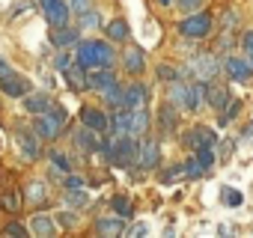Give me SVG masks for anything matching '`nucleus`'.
<instances>
[{
  "mask_svg": "<svg viewBox=\"0 0 253 238\" xmlns=\"http://www.w3.org/2000/svg\"><path fill=\"white\" fill-rule=\"evenodd\" d=\"M95 232L98 235H104V238H116V235H122L125 232V217H98L95 220Z\"/></svg>",
  "mask_w": 253,
  "mask_h": 238,
  "instance_id": "7",
  "label": "nucleus"
},
{
  "mask_svg": "<svg viewBox=\"0 0 253 238\" xmlns=\"http://www.w3.org/2000/svg\"><path fill=\"white\" fill-rule=\"evenodd\" d=\"M45 3H51V0H42V6H45Z\"/></svg>",
  "mask_w": 253,
  "mask_h": 238,
  "instance_id": "53",
  "label": "nucleus"
},
{
  "mask_svg": "<svg viewBox=\"0 0 253 238\" xmlns=\"http://www.w3.org/2000/svg\"><path fill=\"white\" fill-rule=\"evenodd\" d=\"M3 232H6V235H15V238H24V235H27V229H24L21 223H9Z\"/></svg>",
  "mask_w": 253,
  "mask_h": 238,
  "instance_id": "44",
  "label": "nucleus"
},
{
  "mask_svg": "<svg viewBox=\"0 0 253 238\" xmlns=\"http://www.w3.org/2000/svg\"><path fill=\"white\" fill-rule=\"evenodd\" d=\"M220 199H223V205H241V191H235V188H223L220 191Z\"/></svg>",
  "mask_w": 253,
  "mask_h": 238,
  "instance_id": "33",
  "label": "nucleus"
},
{
  "mask_svg": "<svg viewBox=\"0 0 253 238\" xmlns=\"http://www.w3.org/2000/svg\"><path fill=\"white\" fill-rule=\"evenodd\" d=\"M81 122H84V128H92V131H107L110 128V119L101 113V110H95V107H84L81 110Z\"/></svg>",
  "mask_w": 253,
  "mask_h": 238,
  "instance_id": "5",
  "label": "nucleus"
},
{
  "mask_svg": "<svg viewBox=\"0 0 253 238\" xmlns=\"http://www.w3.org/2000/svg\"><path fill=\"white\" fill-rule=\"evenodd\" d=\"M57 66H60V69H66V66H69V57H66V54H60V57H57Z\"/></svg>",
  "mask_w": 253,
  "mask_h": 238,
  "instance_id": "49",
  "label": "nucleus"
},
{
  "mask_svg": "<svg viewBox=\"0 0 253 238\" xmlns=\"http://www.w3.org/2000/svg\"><path fill=\"white\" fill-rule=\"evenodd\" d=\"M173 122H176V113H173V104H164V107H161V125H164V128L170 131V128H173Z\"/></svg>",
  "mask_w": 253,
  "mask_h": 238,
  "instance_id": "36",
  "label": "nucleus"
},
{
  "mask_svg": "<svg viewBox=\"0 0 253 238\" xmlns=\"http://www.w3.org/2000/svg\"><path fill=\"white\" fill-rule=\"evenodd\" d=\"M241 45H244V51H247V54H253V33H244Z\"/></svg>",
  "mask_w": 253,
  "mask_h": 238,
  "instance_id": "47",
  "label": "nucleus"
},
{
  "mask_svg": "<svg viewBox=\"0 0 253 238\" xmlns=\"http://www.w3.org/2000/svg\"><path fill=\"white\" fill-rule=\"evenodd\" d=\"M66 202H69V205H75V208L86 205V194H84V188H69V194H66Z\"/></svg>",
  "mask_w": 253,
  "mask_h": 238,
  "instance_id": "32",
  "label": "nucleus"
},
{
  "mask_svg": "<svg viewBox=\"0 0 253 238\" xmlns=\"http://www.w3.org/2000/svg\"><path fill=\"white\" fill-rule=\"evenodd\" d=\"M122 63H125V69H128L131 75H140L143 72V51L140 48H128V51H125V57H122Z\"/></svg>",
  "mask_w": 253,
  "mask_h": 238,
  "instance_id": "18",
  "label": "nucleus"
},
{
  "mask_svg": "<svg viewBox=\"0 0 253 238\" xmlns=\"http://www.w3.org/2000/svg\"><path fill=\"white\" fill-rule=\"evenodd\" d=\"M51 107V98H45V95H27L24 98V110L27 113H45Z\"/></svg>",
  "mask_w": 253,
  "mask_h": 238,
  "instance_id": "26",
  "label": "nucleus"
},
{
  "mask_svg": "<svg viewBox=\"0 0 253 238\" xmlns=\"http://www.w3.org/2000/svg\"><path fill=\"white\" fill-rule=\"evenodd\" d=\"M15 143H18V149H21V155H24V158H30V161H36V158H39V140H36L30 131L18 128V131H15Z\"/></svg>",
  "mask_w": 253,
  "mask_h": 238,
  "instance_id": "8",
  "label": "nucleus"
},
{
  "mask_svg": "<svg viewBox=\"0 0 253 238\" xmlns=\"http://www.w3.org/2000/svg\"><path fill=\"white\" fill-rule=\"evenodd\" d=\"M0 86H3L6 95H15V98H18V95H27V83H24L18 75H12V72L0 78Z\"/></svg>",
  "mask_w": 253,
  "mask_h": 238,
  "instance_id": "14",
  "label": "nucleus"
},
{
  "mask_svg": "<svg viewBox=\"0 0 253 238\" xmlns=\"http://www.w3.org/2000/svg\"><path fill=\"white\" fill-rule=\"evenodd\" d=\"M63 122H66V110H63V107H57V104H51V107L45 110V116H39V119H36V134H39V137L54 140V137L63 131Z\"/></svg>",
  "mask_w": 253,
  "mask_h": 238,
  "instance_id": "1",
  "label": "nucleus"
},
{
  "mask_svg": "<svg viewBox=\"0 0 253 238\" xmlns=\"http://www.w3.org/2000/svg\"><path fill=\"white\" fill-rule=\"evenodd\" d=\"M250 57H253V54H250Z\"/></svg>",
  "mask_w": 253,
  "mask_h": 238,
  "instance_id": "54",
  "label": "nucleus"
},
{
  "mask_svg": "<svg viewBox=\"0 0 253 238\" xmlns=\"http://www.w3.org/2000/svg\"><path fill=\"white\" fill-rule=\"evenodd\" d=\"M235 113H238V101H229V104L223 107V116H220V125H226V122H229V119H232Z\"/></svg>",
  "mask_w": 253,
  "mask_h": 238,
  "instance_id": "40",
  "label": "nucleus"
},
{
  "mask_svg": "<svg viewBox=\"0 0 253 238\" xmlns=\"http://www.w3.org/2000/svg\"><path fill=\"white\" fill-rule=\"evenodd\" d=\"M75 60H78V66H84V69H95V51H92V42H78Z\"/></svg>",
  "mask_w": 253,
  "mask_h": 238,
  "instance_id": "19",
  "label": "nucleus"
},
{
  "mask_svg": "<svg viewBox=\"0 0 253 238\" xmlns=\"http://www.w3.org/2000/svg\"><path fill=\"white\" fill-rule=\"evenodd\" d=\"M63 182H66V188H84V182H81L78 176H66Z\"/></svg>",
  "mask_w": 253,
  "mask_h": 238,
  "instance_id": "46",
  "label": "nucleus"
},
{
  "mask_svg": "<svg viewBox=\"0 0 253 238\" xmlns=\"http://www.w3.org/2000/svg\"><path fill=\"white\" fill-rule=\"evenodd\" d=\"M197 161H200L203 167H211V164H214V155H211V146H203V149H197Z\"/></svg>",
  "mask_w": 253,
  "mask_h": 238,
  "instance_id": "38",
  "label": "nucleus"
},
{
  "mask_svg": "<svg viewBox=\"0 0 253 238\" xmlns=\"http://www.w3.org/2000/svg\"><path fill=\"white\" fill-rule=\"evenodd\" d=\"M188 72L197 78V80H211L214 75H217V57L214 54H197V57H191L188 60Z\"/></svg>",
  "mask_w": 253,
  "mask_h": 238,
  "instance_id": "3",
  "label": "nucleus"
},
{
  "mask_svg": "<svg viewBox=\"0 0 253 238\" xmlns=\"http://www.w3.org/2000/svg\"><path fill=\"white\" fill-rule=\"evenodd\" d=\"M110 83H116V75L110 72V69H95L92 75H86V86H92V89H104V86H110Z\"/></svg>",
  "mask_w": 253,
  "mask_h": 238,
  "instance_id": "13",
  "label": "nucleus"
},
{
  "mask_svg": "<svg viewBox=\"0 0 253 238\" xmlns=\"http://www.w3.org/2000/svg\"><path fill=\"white\" fill-rule=\"evenodd\" d=\"M107 36H110V39H116V42H119V39H125V36H128V24H125L122 18L110 21V27H107Z\"/></svg>",
  "mask_w": 253,
  "mask_h": 238,
  "instance_id": "30",
  "label": "nucleus"
},
{
  "mask_svg": "<svg viewBox=\"0 0 253 238\" xmlns=\"http://www.w3.org/2000/svg\"><path fill=\"white\" fill-rule=\"evenodd\" d=\"M203 104H206V83H203V80H194V83L188 86L185 107H188V110H200Z\"/></svg>",
  "mask_w": 253,
  "mask_h": 238,
  "instance_id": "12",
  "label": "nucleus"
},
{
  "mask_svg": "<svg viewBox=\"0 0 253 238\" xmlns=\"http://www.w3.org/2000/svg\"><path fill=\"white\" fill-rule=\"evenodd\" d=\"M146 232H149V229H146V226H134V229H131V232H128V235H146Z\"/></svg>",
  "mask_w": 253,
  "mask_h": 238,
  "instance_id": "50",
  "label": "nucleus"
},
{
  "mask_svg": "<svg viewBox=\"0 0 253 238\" xmlns=\"http://www.w3.org/2000/svg\"><path fill=\"white\" fill-rule=\"evenodd\" d=\"M203 173H206V167H203L197 158H191V161L185 164V176H188V179H200Z\"/></svg>",
  "mask_w": 253,
  "mask_h": 238,
  "instance_id": "34",
  "label": "nucleus"
},
{
  "mask_svg": "<svg viewBox=\"0 0 253 238\" xmlns=\"http://www.w3.org/2000/svg\"><path fill=\"white\" fill-rule=\"evenodd\" d=\"M206 101H209L214 110H223V107L229 104V92H226L223 86H211V89H206Z\"/></svg>",
  "mask_w": 253,
  "mask_h": 238,
  "instance_id": "23",
  "label": "nucleus"
},
{
  "mask_svg": "<svg viewBox=\"0 0 253 238\" xmlns=\"http://www.w3.org/2000/svg\"><path fill=\"white\" fill-rule=\"evenodd\" d=\"M57 223H60L63 229H72V226L78 223V214H75V211H60V214H57Z\"/></svg>",
  "mask_w": 253,
  "mask_h": 238,
  "instance_id": "37",
  "label": "nucleus"
},
{
  "mask_svg": "<svg viewBox=\"0 0 253 238\" xmlns=\"http://www.w3.org/2000/svg\"><path fill=\"white\" fill-rule=\"evenodd\" d=\"M185 143L197 152V149H203V146H217V134H214L211 128H206V125H197L194 131H188Z\"/></svg>",
  "mask_w": 253,
  "mask_h": 238,
  "instance_id": "4",
  "label": "nucleus"
},
{
  "mask_svg": "<svg viewBox=\"0 0 253 238\" xmlns=\"http://www.w3.org/2000/svg\"><path fill=\"white\" fill-rule=\"evenodd\" d=\"M24 194H27V205H42V202L48 199V188H45V182H30Z\"/></svg>",
  "mask_w": 253,
  "mask_h": 238,
  "instance_id": "21",
  "label": "nucleus"
},
{
  "mask_svg": "<svg viewBox=\"0 0 253 238\" xmlns=\"http://www.w3.org/2000/svg\"><path fill=\"white\" fill-rule=\"evenodd\" d=\"M75 42H78V30H72L66 24H60L51 33V45H57V48H66V45H75Z\"/></svg>",
  "mask_w": 253,
  "mask_h": 238,
  "instance_id": "16",
  "label": "nucleus"
},
{
  "mask_svg": "<svg viewBox=\"0 0 253 238\" xmlns=\"http://www.w3.org/2000/svg\"><path fill=\"white\" fill-rule=\"evenodd\" d=\"M158 78L161 80H179V75H176L173 66H158Z\"/></svg>",
  "mask_w": 253,
  "mask_h": 238,
  "instance_id": "42",
  "label": "nucleus"
},
{
  "mask_svg": "<svg viewBox=\"0 0 253 238\" xmlns=\"http://www.w3.org/2000/svg\"><path fill=\"white\" fill-rule=\"evenodd\" d=\"M78 146L84 149V152H92V149H98L101 143H98V131H92V128H86V131H78Z\"/></svg>",
  "mask_w": 253,
  "mask_h": 238,
  "instance_id": "25",
  "label": "nucleus"
},
{
  "mask_svg": "<svg viewBox=\"0 0 253 238\" xmlns=\"http://www.w3.org/2000/svg\"><path fill=\"white\" fill-rule=\"evenodd\" d=\"M158 3H161V6H173V3H176V0H158Z\"/></svg>",
  "mask_w": 253,
  "mask_h": 238,
  "instance_id": "52",
  "label": "nucleus"
},
{
  "mask_svg": "<svg viewBox=\"0 0 253 238\" xmlns=\"http://www.w3.org/2000/svg\"><path fill=\"white\" fill-rule=\"evenodd\" d=\"M92 51H95V69H110V63H113V51H110V45H104V42H92Z\"/></svg>",
  "mask_w": 253,
  "mask_h": 238,
  "instance_id": "22",
  "label": "nucleus"
},
{
  "mask_svg": "<svg viewBox=\"0 0 253 238\" xmlns=\"http://www.w3.org/2000/svg\"><path fill=\"white\" fill-rule=\"evenodd\" d=\"M223 72H226L232 80H247L250 72H253V66H250L247 60H241V57H229V60L223 63Z\"/></svg>",
  "mask_w": 253,
  "mask_h": 238,
  "instance_id": "9",
  "label": "nucleus"
},
{
  "mask_svg": "<svg viewBox=\"0 0 253 238\" xmlns=\"http://www.w3.org/2000/svg\"><path fill=\"white\" fill-rule=\"evenodd\" d=\"M146 101H149V86H143V83H131L128 89H125V95H122V104L128 110H137Z\"/></svg>",
  "mask_w": 253,
  "mask_h": 238,
  "instance_id": "6",
  "label": "nucleus"
},
{
  "mask_svg": "<svg viewBox=\"0 0 253 238\" xmlns=\"http://www.w3.org/2000/svg\"><path fill=\"white\" fill-rule=\"evenodd\" d=\"M220 146H223V149H220V155H223V158H226V155H229V152H232V140H223V143H220Z\"/></svg>",
  "mask_w": 253,
  "mask_h": 238,
  "instance_id": "48",
  "label": "nucleus"
},
{
  "mask_svg": "<svg viewBox=\"0 0 253 238\" xmlns=\"http://www.w3.org/2000/svg\"><path fill=\"white\" fill-rule=\"evenodd\" d=\"M51 164H54V167H57L60 173H66V170H69V161H66V158H63L60 152H51Z\"/></svg>",
  "mask_w": 253,
  "mask_h": 238,
  "instance_id": "43",
  "label": "nucleus"
},
{
  "mask_svg": "<svg viewBox=\"0 0 253 238\" xmlns=\"http://www.w3.org/2000/svg\"><path fill=\"white\" fill-rule=\"evenodd\" d=\"M176 3H179L185 12H194V9H200V3H203V0H176Z\"/></svg>",
  "mask_w": 253,
  "mask_h": 238,
  "instance_id": "45",
  "label": "nucleus"
},
{
  "mask_svg": "<svg viewBox=\"0 0 253 238\" xmlns=\"http://www.w3.org/2000/svg\"><path fill=\"white\" fill-rule=\"evenodd\" d=\"M182 176H185V167H173L170 173H164V176H161V182H164V185H170V182H179Z\"/></svg>",
  "mask_w": 253,
  "mask_h": 238,
  "instance_id": "39",
  "label": "nucleus"
},
{
  "mask_svg": "<svg viewBox=\"0 0 253 238\" xmlns=\"http://www.w3.org/2000/svg\"><path fill=\"white\" fill-rule=\"evenodd\" d=\"M101 24V15L95 12V9H86L84 15H81V27H98Z\"/></svg>",
  "mask_w": 253,
  "mask_h": 238,
  "instance_id": "35",
  "label": "nucleus"
},
{
  "mask_svg": "<svg viewBox=\"0 0 253 238\" xmlns=\"http://www.w3.org/2000/svg\"><path fill=\"white\" fill-rule=\"evenodd\" d=\"M134 158H137V164H140L143 170H152V167H158V158H161V155H158V146L146 140V143L137 146V155H134Z\"/></svg>",
  "mask_w": 253,
  "mask_h": 238,
  "instance_id": "10",
  "label": "nucleus"
},
{
  "mask_svg": "<svg viewBox=\"0 0 253 238\" xmlns=\"http://www.w3.org/2000/svg\"><path fill=\"white\" fill-rule=\"evenodd\" d=\"M179 30H182L185 39H203V36H209V30H211V15H209V12H191V15L179 24Z\"/></svg>",
  "mask_w": 253,
  "mask_h": 238,
  "instance_id": "2",
  "label": "nucleus"
},
{
  "mask_svg": "<svg viewBox=\"0 0 253 238\" xmlns=\"http://www.w3.org/2000/svg\"><path fill=\"white\" fill-rule=\"evenodd\" d=\"M9 72H12V69H9V66H6L3 60H0V78H3V75H9Z\"/></svg>",
  "mask_w": 253,
  "mask_h": 238,
  "instance_id": "51",
  "label": "nucleus"
},
{
  "mask_svg": "<svg viewBox=\"0 0 253 238\" xmlns=\"http://www.w3.org/2000/svg\"><path fill=\"white\" fill-rule=\"evenodd\" d=\"M146 128H149V113H146L143 107L131 110V122H128V134H131V137H140V134H143Z\"/></svg>",
  "mask_w": 253,
  "mask_h": 238,
  "instance_id": "15",
  "label": "nucleus"
},
{
  "mask_svg": "<svg viewBox=\"0 0 253 238\" xmlns=\"http://www.w3.org/2000/svg\"><path fill=\"white\" fill-rule=\"evenodd\" d=\"M33 232L42 235V238H51V235L57 232V220H54L51 214H36V217H33Z\"/></svg>",
  "mask_w": 253,
  "mask_h": 238,
  "instance_id": "17",
  "label": "nucleus"
},
{
  "mask_svg": "<svg viewBox=\"0 0 253 238\" xmlns=\"http://www.w3.org/2000/svg\"><path fill=\"white\" fill-rule=\"evenodd\" d=\"M128 122H131V110L125 107V110H119V113L110 119V128H113V134H116V137L128 134Z\"/></svg>",
  "mask_w": 253,
  "mask_h": 238,
  "instance_id": "24",
  "label": "nucleus"
},
{
  "mask_svg": "<svg viewBox=\"0 0 253 238\" xmlns=\"http://www.w3.org/2000/svg\"><path fill=\"white\" fill-rule=\"evenodd\" d=\"M101 95H104V101H107L110 107H122V95H125V89H122L119 83H110V86L101 89Z\"/></svg>",
  "mask_w": 253,
  "mask_h": 238,
  "instance_id": "27",
  "label": "nucleus"
},
{
  "mask_svg": "<svg viewBox=\"0 0 253 238\" xmlns=\"http://www.w3.org/2000/svg\"><path fill=\"white\" fill-rule=\"evenodd\" d=\"M185 98H188V86L179 83V80H170V104L173 107H185Z\"/></svg>",
  "mask_w": 253,
  "mask_h": 238,
  "instance_id": "28",
  "label": "nucleus"
},
{
  "mask_svg": "<svg viewBox=\"0 0 253 238\" xmlns=\"http://www.w3.org/2000/svg\"><path fill=\"white\" fill-rule=\"evenodd\" d=\"M69 9H75V15H84L92 6H89V0H69Z\"/></svg>",
  "mask_w": 253,
  "mask_h": 238,
  "instance_id": "41",
  "label": "nucleus"
},
{
  "mask_svg": "<svg viewBox=\"0 0 253 238\" xmlns=\"http://www.w3.org/2000/svg\"><path fill=\"white\" fill-rule=\"evenodd\" d=\"M66 80H69V86L72 89H86V72H84V66H66Z\"/></svg>",
  "mask_w": 253,
  "mask_h": 238,
  "instance_id": "20",
  "label": "nucleus"
},
{
  "mask_svg": "<svg viewBox=\"0 0 253 238\" xmlns=\"http://www.w3.org/2000/svg\"><path fill=\"white\" fill-rule=\"evenodd\" d=\"M113 211H116L119 217L128 220V217H131V199H128V197H116V199H113Z\"/></svg>",
  "mask_w": 253,
  "mask_h": 238,
  "instance_id": "31",
  "label": "nucleus"
},
{
  "mask_svg": "<svg viewBox=\"0 0 253 238\" xmlns=\"http://www.w3.org/2000/svg\"><path fill=\"white\" fill-rule=\"evenodd\" d=\"M0 205H3L6 211H18V208H21V191H9V194H3V197H0Z\"/></svg>",
  "mask_w": 253,
  "mask_h": 238,
  "instance_id": "29",
  "label": "nucleus"
},
{
  "mask_svg": "<svg viewBox=\"0 0 253 238\" xmlns=\"http://www.w3.org/2000/svg\"><path fill=\"white\" fill-rule=\"evenodd\" d=\"M45 18L51 21V27H60L69 21V6L60 3V0H51V3H45Z\"/></svg>",
  "mask_w": 253,
  "mask_h": 238,
  "instance_id": "11",
  "label": "nucleus"
}]
</instances>
